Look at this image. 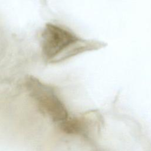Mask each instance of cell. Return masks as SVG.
<instances>
[{
  "instance_id": "cell-1",
  "label": "cell",
  "mask_w": 151,
  "mask_h": 151,
  "mask_svg": "<svg viewBox=\"0 0 151 151\" xmlns=\"http://www.w3.org/2000/svg\"><path fill=\"white\" fill-rule=\"evenodd\" d=\"M101 47L99 42L83 39L68 28L52 23L46 24L41 34L42 55L48 64L61 63Z\"/></svg>"
},
{
  "instance_id": "cell-2",
  "label": "cell",
  "mask_w": 151,
  "mask_h": 151,
  "mask_svg": "<svg viewBox=\"0 0 151 151\" xmlns=\"http://www.w3.org/2000/svg\"><path fill=\"white\" fill-rule=\"evenodd\" d=\"M25 85L31 96L42 109L51 114L54 121L60 122L65 131L69 133L75 131L78 120L69 117L66 108L53 87L31 76L26 78Z\"/></svg>"
}]
</instances>
